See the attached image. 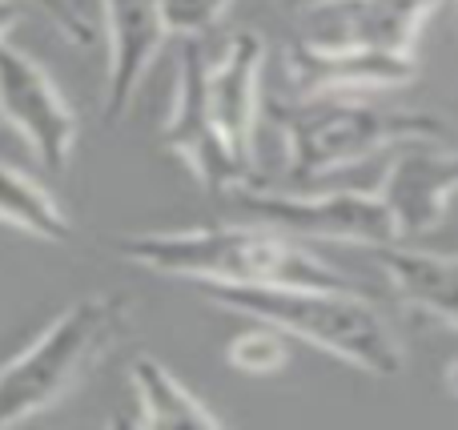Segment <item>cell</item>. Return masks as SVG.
I'll list each match as a JSON object with an SVG mask.
<instances>
[{
    "instance_id": "1",
    "label": "cell",
    "mask_w": 458,
    "mask_h": 430,
    "mask_svg": "<svg viewBox=\"0 0 458 430\" xmlns=\"http://www.w3.org/2000/svg\"><path fill=\"white\" fill-rule=\"evenodd\" d=\"M133 266L193 286H334L358 290L338 266L318 257L306 241L261 222H222L182 233H133L117 241Z\"/></svg>"
},
{
    "instance_id": "2",
    "label": "cell",
    "mask_w": 458,
    "mask_h": 430,
    "mask_svg": "<svg viewBox=\"0 0 458 430\" xmlns=\"http://www.w3.org/2000/svg\"><path fill=\"white\" fill-rule=\"evenodd\" d=\"M214 306L245 314L282 330L306 346L342 358L346 367L374 378H398L406 350L390 322L370 306L362 290L334 286H198Z\"/></svg>"
},
{
    "instance_id": "3",
    "label": "cell",
    "mask_w": 458,
    "mask_h": 430,
    "mask_svg": "<svg viewBox=\"0 0 458 430\" xmlns=\"http://www.w3.org/2000/svg\"><path fill=\"white\" fill-rule=\"evenodd\" d=\"M285 169L298 181L342 173L414 141H446V121L430 109H386L366 97H293L277 113Z\"/></svg>"
},
{
    "instance_id": "4",
    "label": "cell",
    "mask_w": 458,
    "mask_h": 430,
    "mask_svg": "<svg viewBox=\"0 0 458 430\" xmlns=\"http://www.w3.org/2000/svg\"><path fill=\"white\" fill-rule=\"evenodd\" d=\"M129 314L133 306L125 294H93L48 322L29 350L0 367V426H16L56 407L125 334Z\"/></svg>"
},
{
    "instance_id": "5",
    "label": "cell",
    "mask_w": 458,
    "mask_h": 430,
    "mask_svg": "<svg viewBox=\"0 0 458 430\" xmlns=\"http://www.w3.org/2000/svg\"><path fill=\"white\" fill-rule=\"evenodd\" d=\"M229 214L242 222H261L298 241H342V246H386L398 241L378 190H269L237 181L225 190Z\"/></svg>"
},
{
    "instance_id": "6",
    "label": "cell",
    "mask_w": 458,
    "mask_h": 430,
    "mask_svg": "<svg viewBox=\"0 0 458 430\" xmlns=\"http://www.w3.org/2000/svg\"><path fill=\"white\" fill-rule=\"evenodd\" d=\"M161 145L177 153L209 193H225L250 177L229 153V145L214 125V113H209V61L201 37L185 40L182 56H177V89L169 117L161 125Z\"/></svg>"
},
{
    "instance_id": "7",
    "label": "cell",
    "mask_w": 458,
    "mask_h": 430,
    "mask_svg": "<svg viewBox=\"0 0 458 430\" xmlns=\"http://www.w3.org/2000/svg\"><path fill=\"white\" fill-rule=\"evenodd\" d=\"M0 117L32 145L48 173H64L77 145V113L45 64L0 40Z\"/></svg>"
},
{
    "instance_id": "8",
    "label": "cell",
    "mask_w": 458,
    "mask_h": 430,
    "mask_svg": "<svg viewBox=\"0 0 458 430\" xmlns=\"http://www.w3.org/2000/svg\"><path fill=\"white\" fill-rule=\"evenodd\" d=\"M285 77L293 97H366L411 85L419 61L411 53L306 37L285 53Z\"/></svg>"
},
{
    "instance_id": "9",
    "label": "cell",
    "mask_w": 458,
    "mask_h": 430,
    "mask_svg": "<svg viewBox=\"0 0 458 430\" xmlns=\"http://www.w3.org/2000/svg\"><path fill=\"white\" fill-rule=\"evenodd\" d=\"M378 193L398 225V241L438 230L458 198V149L443 141L403 145L390 157Z\"/></svg>"
},
{
    "instance_id": "10",
    "label": "cell",
    "mask_w": 458,
    "mask_h": 430,
    "mask_svg": "<svg viewBox=\"0 0 458 430\" xmlns=\"http://www.w3.org/2000/svg\"><path fill=\"white\" fill-rule=\"evenodd\" d=\"M261 72H266V40L258 32H237L225 45L222 61L209 64V113L214 125L237 157V165L253 169V137L261 117Z\"/></svg>"
},
{
    "instance_id": "11",
    "label": "cell",
    "mask_w": 458,
    "mask_h": 430,
    "mask_svg": "<svg viewBox=\"0 0 458 430\" xmlns=\"http://www.w3.org/2000/svg\"><path fill=\"white\" fill-rule=\"evenodd\" d=\"M105 32H109L105 121L117 125L169 37L161 21V0H105Z\"/></svg>"
},
{
    "instance_id": "12",
    "label": "cell",
    "mask_w": 458,
    "mask_h": 430,
    "mask_svg": "<svg viewBox=\"0 0 458 430\" xmlns=\"http://www.w3.org/2000/svg\"><path fill=\"white\" fill-rule=\"evenodd\" d=\"M370 257L406 310L458 330V257L454 254H435V249L411 246V241H386V246H374Z\"/></svg>"
},
{
    "instance_id": "13",
    "label": "cell",
    "mask_w": 458,
    "mask_h": 430,
    "mask_svg": "<svg viewBox=\"0 0 458 430\" xmlns=\"http://www.w3.org/2000/svg\"><path fill=\"white\" fill-rule=\"evenodd\" d=\"M446 0H346V4L322 8L318 32L322 40H350L386 53H411L419 45V32Z\"/></svg>"
},
{
    "instance_id": "14",
    "label": "cell",
    "mask_w": 458,
    "mask_h": 430,
    "mask_svg": "<svg viewBox=\"0 0 458 430\" xmlns=\"http://www.w3.org/2000/svg\"><path fill=\"white\" fill-rule=\"evenodd\" d=\"M129 383H133L137 407H141V415H137L141 426H193V430L222 426V418H217L190 386L177 383L157 358H149V354L133 358Z\"/></svg>"
},
{
    "instance_id": "15",
    "label": "cell",
    "mask_w": 458,
    "mask_h": 430,
    "mask_svg": "<svg viewBox=\"0 0 458 430\" xmlns=\"http://www.w3.org/2000/svg\"><path fill=\"white\" fill-rule=\"evenodd\" d=\"M0 222L16 225V230L32 233L40 241H64L69 238V217L61 214L48 190L21 173L16 165L0 161Z\"/></svg>"
},
{
    "instance_id": "16",
    "label": "cell",
    "mask_w": 458,
    "mask_h": 430,
    "mask_svg": "<svg viewBox=\"0 0 458 430\" xmlns=\"http://www.w3.org/2000/svg\"><path fill=\"white\" fill-rule=\"evenodd\" d=\"M225 358L233 370L242 375H277V370L290 362V346H285V334L266 322H253V330L237 334L233 342L225 346Z\"/></svg>"
},
{
    "instance_id": "17",
    "label": "cell",
    "mask_w": 458,
    "mask_h": 430,
    "mask_svg": "<svg viewBox=\"0 0 458 430\" xmlns=\"http://www.w3.org/2000/svg\"><path fill=\"white\" fill-rule=\"evenodd\" d=\"M233 0H161V21H165L169 37H206L209 29L225 21Z\"/></svg>"
},
{
    "instance_id": "18",
    "label": "cell",
    "mask_w": 458,
    "mask_h": 430,
    "mask_svg": "<svg viewBox=\"0 0 458 430\" xmlns=\"http://www.w3.org/2000/svg\"><path fill=\"white\" fill-rule=\"evenodd\" d=\"M29 4H37L40 13L61 29V37H69L72 45H89V40H93V24H89V16L77 8V0H29Z\"/></svg>"
},
{
    "instance_id": "19",
    "label": "cell",
    "mask_w": 458,
    "mask_h": 430,
    "mask_svg": "<svg viewBox=\"0 0 458 430\" xmlns=\"http://www.w3.org/2000/svg\"><path fill=\"white\" fill-rule=\"evenodd\" d=\"M21 16H24V0H0V40L8 37V29H13Z\"/></svg>"
},
{
    "instance_id": "20",
    "label": "cell",
    "mask_w": 458,
    "mask_h": 430,
    "mask_svg": "<svg viewBox=\"0 0 458 430\" xmlns=\"http://www.w3.org/2000/svg\"><path fill=\"white\" fill-rule=\"evenodd\" d=\"M334 4H346V0H282V8L301 13V16H314V13H322V8H334Z\"/></svg>"
},
{
    "instance_id": "21",
    "label": "cell",
    "mask_w": 458,
    "mask_h": 430,
    "mask_svg": "<svg viewBox=\"0 0 458 430\" xmlns=\"http://www.w3.org/2000/svg\"><path fill=\"white\" fill-rule=\"evenodd\" d=\"M446 386H451V394L458 399V358L451 362V367H446Z\"/></svg>"
}]
</instances>
